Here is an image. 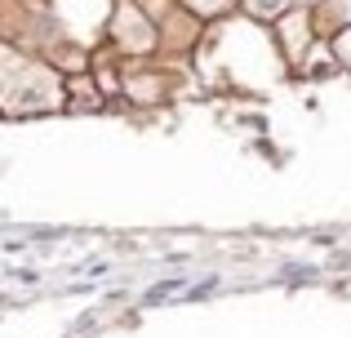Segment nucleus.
<instances>
[{"label":"nucleus","instance_id":"obj_1","mask_svg":"<svg viewBox=\"0 0 351 338\" xmlns=\"http://www.w3.org/2000/svg\"><path fill=\"white\" fill-rule=\"evenodd\" d=\"M249 5H254V14H280L285 0H249Z\"/></svg>","mask_w":351,"mask_h":338},{"label":"nucleus","instance_id":"obj_2","mask_svg":"<svg viewBox=\"0 0 351 338\" xmlns=\"http://www.w3.org/2000/svg\"><path fill=\"white\" fill-rule=\"evenodd\" d=\"M191 5H200V9H218L223 0H191Z\"/></svg>","mask_w":351,"mask_h":338}]
</instances>
